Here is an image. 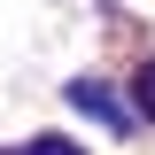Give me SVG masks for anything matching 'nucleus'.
<instances>
[{
    "mask_svg": "<svg viewBox=\"0 0 155 155\" xmlns=\"http://www.w3.org/2000/svg\"><path fill=\"white\" fill-rule=\"evenodd\" d=\"M70 101H78L85 116H101V124H116V132L132 124V109H124V101H116L109 85H101V78H78V85H70Z\"/></svg>",
    "mask_w": 155,
    "mask_h": 155,
    "instance_id": "f257e3e1",
    "label": "nucleus"
},
{
    "mask_svg": "<svg viewBox=\"0 0 155 155\" xmlns=\"http://www.w3.org/2000/svg\"><path fill=\"white\" fill-rule=\"evenodd\" d=\"M132 93H140V109H147V116H155V54H147V62H140V78H132Z\"/></svg>",
    "mask_w": 155,
    "mask_h": 155,
    "instance_id": "f03ea898",
    "label": "nucleus"
},
{
    "mask_svg": "<svg viewBox=\"0 0 155 155\" xmlns=\"http://www.w3.org/2000/svg\"><path fill=\"white\" fill-rule=\"evenodd\" d=\"M23 155H85V147H78V140H31Z\"/></svg>",
    "mask_w": 155,
    "mask_h": 155,
    "instance_id": "7ed1b4c3",
    "label": "nucleus"
}]
</instances>
